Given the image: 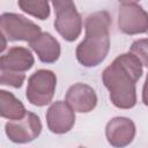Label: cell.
I'll return each instance as SVG.
<instances>
[{"instance_id":"1","label":"cell","mask_w":148,"mask_h":148,"mask_svg":"<svg viewBox=\"0 0 148 148\" xmlns=\"http://www.w3.org/2000/svg\"><path fill=\"white\" fill-rule=\"evenodd\" d=\"M143 74L141 61L132 53L118 56L102 73L112 104L119 109H132L136 104V82Z\"/></svg>"},{"instance_id":"2","label":"cell","mask_w":148,"mask_h":148,"mask_svg":"<svg viewBox=\"0 0 148 148\" xmlns=\"http://www.w3.org/2000/svg\"><path fill=\"white\" fill-rule=\"evenodd\" d=\"M111 16L106 10L95 12L87 16L84 22L86 37L77 45L75 54L84 67H95L104 61L110 50Z\"/></svg>"},{"instance_id":"3","label":"cell","mask_w":148,"mask_h":148,"mask_svg":"<svg viewBox=\"0 0 148 148\" xmlns=\"http://www.w3.org/2000/svg\"><path fill=\"white\" fill-rule=\"evenodd\" d=\"M35 64L32 53L22 46L10 47L0 57V84L21 88L25 80V72Z\"/></svg>"},{"instance_id":"4","label":"cell","mask_w":148,"mask_h":148,"mask_svg":"<svg viewBox=\"0 0 148 148\" xmlns=\"http://www.w3.org/2000/svg\"><path fill=\"white\" fill-rule=\"evenodd\" d=\"M52 5L56 13V30L65 40H75L82 31V18L75 3L69 0H54Z\"/></svg>"},{"instance_id":"5","label":"cell","mask_w":148,"mask_h":148,"mask_svg":"<svg viewBox=\"0 0 148 148\" xmlns=\"http://www.w3.org/2000/svg\"><path fill=\"white\" fill-rule=\"evenodd\" d=\"M0 31L10 42H31L40 32V27L23 15L16 13H3L0 15Z\"/></svg>"},{"instance_id":"6","label":"cell","mask_w":148,"mask_h":148,"mask_svg":"<svg viewBox=\"0 0 148 148\" xmlns=\"http://www.w3.org/2000/svg\"><path fill=\"white\" fill-rule=\"evenodd\" d=\"M57 76L50 69H38L28 79L27 99L36 106L47 105L54 95Z\"/></svg>"},{"instance_id":"7","label":"cell","mask_w":148,"mask_h":148,"mask_svg":"<svg viewBox=\"0 0 148 148\" xmlns=\"http://www.w3.org/2000/svg\"><path fill=\"white\" fill-rule=\"evenodd\" d=\"M118 27L126 35L146 34L148 29V15L135 1H123L119 5Z\"/></svg>"},{"instance_id":"8","label":"cell","mask_w":148,"mask_h":148,"mask_svg":"<svg viewBox=\"0 0 148 148\" xmlns=\"http://www.w3.org/2000/svg\"><path fill=\"white\" fill-rule=\"evenodd\" d=\"M5 131L10 141L15 143H28L39 136L42 123L36 113L27 111L21 119L6 123Z\"/></svg>"},{"instance_id":"9","label":"cell","mask_w":148,"mask_h":148,"mask_svg":"<svg viewBox=\"0 0 148 148\" xmlns=\"http://www.w3.org/2000/svg\"><path fill=\"white\" fill-rule=\"evenodd\" d=\"M46 124L52 133H67L75 124V113L66 102H53L46 112Z\"/></svg>"},{"instance_id":"10","label":"cell","mask_w":148,"mask_h":148,"mask_svg":"<svg viewBox=\"0 0 148 148\" xmlns=\"http://www.w3.org/2000/svg\"><path fill=\"white\" fill-rule=\"evenodd\" d=\"M108 142L116 148L128 146L135 136V125L126 117H114L108 121L105 127Z\"/></svg>"},{"instance_id":"11","label":"cell","mask_w":148,"mask_h":148,"mask_svg":"<svg viewBox=\"0 0 148 148\" xmlns=\"http://www.w3.org/2000/svg\"><path fill=\"white\" fill-rule=\"evenodd\" d=\"M66 103L74 112L87 113L96 108L97 95L90 86L75 83L71 86L66 92Z\"/></svg>"},{"instance_id":"12","label":"cell","mask_w":148,"mask_h":148,"mask_svg":"<svg viewBox=\"0 0 148 148\" xmlns=\"http://www.w3.org/2000/svg\"><path fill=\"white\" fill-rule=\"evenodd\" d=\"M29 46L37 53L39 60L45 64H53L60 57V44L49 32H40L29 42Z\"/></svg>"},{"instance_id":"13","label":"cell","mask_w":148,"mask_h":148,"mask_svg":"<svg viewBox=\"0 0 148 148\" xmlns=\"http://www.w3.org/2000/svg\"><path fill=\"white\" fill-rule=\"evenodd\" d=\"M27 110L23 103L14 96V94L0 89V118L9 120L21 119Z\"/></svg>"},{"instance_id":"14","label":"cell","mask_w":148,"mask_h":148,"mask_svg":"<svg viewBox=\"0 0 148 148\" xmlns=\"http://www.w3.org/2000/svg\"><path fill=\"white\" fill-rule=\"evenodd\" d=\"M18 7L29 15H32L39 20H46L50 16V3L44 0L37 1H28V0H20L17 2Z\"/></svg>"},{"instance_id":"15","label":"cell","mask_w":148,"mask_h":148,"mask_svg":"<svg viewBox=\"0 0 148 148\" xmlns=\"http://www.w3.org/2000/svg\"><path fill=\"white\" fill-rule=\"evenodd\" d=\"M128 52L132 53V54H134L141 61V64H142L143 67L147 66L148 62H147V39L146 38L135 40L132 44V46H131V49H130Z\"/></svg>"},{"instance_id":"16","label":"cell","mask_w":148,"mask_h":148,"mask_svg":"<svg viewBox=\"0 0 148 148\" xmlns=\"http://www.w3.org/2000/svg\"><path fill=\"white\" fill-rule=\"evenodd\" d=\"M6 47H7V39H6V37L2 35V32L0 31V53L3 52V51L6 50Z\"/></svg>"},{"instance_id":"17","label":"cell","mask_w":148,"mask_h":148,"mask_svg":"<svg viewBox=\"0 0 148 148\" xmlns=\"http://www.w3.org/2000/svg\"><path fill=\"white\" fill-rule=\"evenodd\" d=\"M77 148H86V147H77Z\"/></svg>"}]
</instances>
